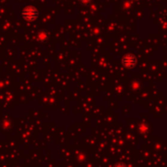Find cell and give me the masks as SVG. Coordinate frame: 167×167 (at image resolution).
<instances>
[{
	"instance_id": "6da1fadb",
	"label": "cell",
	"mask_w": 167,
	"mask_h": 167,
	"mask_svg": "<svg viewBox=\"0 0 167 167\" xmlns=\"http://www.w3.org/2000/svg\"><path fill=\"white\" fill-rule=\"evenodd\" d=\"M38 11L33 6H28L24 9L23 13H22V16H23L24 19H25L28 22L35 21L37 18H38Z\"/></svg>"
},
{
	"instance_id": "7a4b0ae2",
	"label": "cell",
	"mask_w": 167,
	"mask_h": 167,
	"mask_svg": "<svg viewBox=\"0 0 167 167\" xmlns=\"http://www.w3.org/2000/svg\"><path fill=\"white\" fill-rule=\"evenodd\" d=\"M135 62H136L135 57L132 56V55H126V56L124 57V59H123L124 65L127 66V67H132V66H134V65H135Z\"/></svg>"
},
{
	"instance_id": "3957f363",
	"label": "cell",
	"mask_w": 167,
	"mask_h": 167,
	"mask_svg": "<svg viewBox=\"0 0 167 167\" xmlns=\"http://www.w3.org/2000/svg\"><path fill=\"white\" fill-rule=\"evenodd\" d=\"M47 39H48V35L45 32H40L38 33V40H40V42H45Z\"/></svg>"
},
{
	"instance_id": "277c9868",
	"label": "cell",
	"mask_w": 167,
	"mask_h": 167,
	"mask_svg": "<svg viewBox=\"0 0 167 167\" xmlns=\"http://www.w3.org/2000/svg\"><path fill=\"white\" fill-rule=\"evenodd\" d=\"M113 167H125V165L122 164V163H117V164H116Z\"/></svg>"
}]
</instances>
